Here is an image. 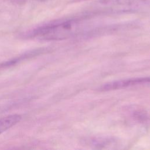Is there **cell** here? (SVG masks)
I'll return each instance as SVG.
<instances>
[{
    "label": "cell",
    "instance_id": "2",
    "mask_svg": "<svg viewBox=\"0 0 150 150\" xmlns=\"http://www.w3.org/2000/svg\"><path fill=\"white\" fill-rule=\"evenodd\" d=\"M114 11H128L150 6V0H107L103 2Z\"/></svg>",
    "mask_w": 150,
    "mask_h": 150
},
{
    "label": "cell",
    "instance_id": "1",
    "mask_svg": "<svg viewBox=\"0 0 150 150\" xmlns=\"http://www.w3.org/2000/svg\"><path fill=\"white\" fill-rule=\"evenodd\" d=\"M79 20L69 19L39 26L29 33V37L45 40H59L71 36L79 28Z\"/></svg>",
    "mask_w": 150,
    "mask_h": 150
},
{
    "label": "cell",
    "instance_id": "5",
    "mask_svg": "<svg viewBox=\"0 0 150 150\" xmlns=\"http://www.w3.org/2000/svg\"><path fill=\"white\" fill-rule=\"evenodd\" d=\"M27 1V0H26ZM33 1H39V2H46V1H48L50 0H33Z\"/></svg>",
    "mask_w": 150,
    "mask_h": 150
},
{
    "label": "cell",
    "instance_id": "4",
    "mask_svg": "<svg viewBox=\"0 0 150 150\" xmlns=\"http://www.w3.org/2000/svg\"><path fill=\"white\" fill-rule=\"evenodd\" d=\"M21 118V116L19 114L10 115L0 118V134L18 123Z\"/></svg>",
    "mask_w": 150,
    "mask_h": 150
},
{
    "label": "cell",
    "instance_id": "3",
    "mask_svg": "<svg viewBox=\"0 0 150 150\" xmlns=\"http://www.w3.org/2000/svg\"><path fill=\"white\" fill-rule=\"evenodd\" d=\"M150 83V77H144V78H137L128 80H124L117 81L110 83L103 86L100 89L101 90H110L117 88H121L126 87L129 86Z\"/></svg>",
    "mask_w": 150,
    "mask_h": 150
}]
</instances>
